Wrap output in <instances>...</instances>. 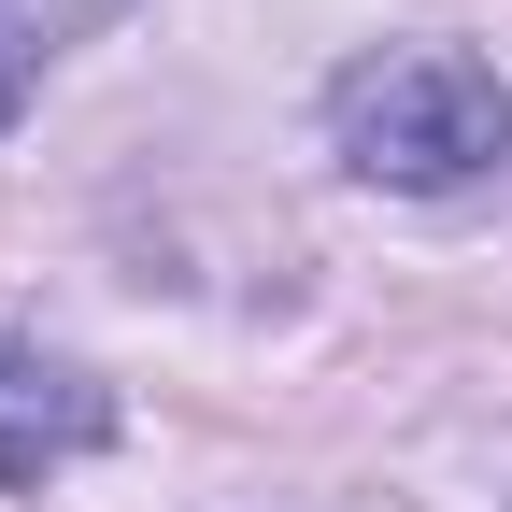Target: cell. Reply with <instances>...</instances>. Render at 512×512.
I'll return each mask as SVG.
<instances>
[{
  "label": "cell",
  "mask_w": 512,
  "mask_h": 512,
  "mask_svg": "<svg viewBox=\"0 0 512 512\" xmlns=\"http://www.w3.org/2000/svg\"><path fill=\"white\" fill-rule=\"evenodd\" d=\"M328 157L384 200H456L512 157V86L470 43H370L328 72Z\"/></svg>",
  "instance_id": "1"
},
{
  "label": "cell",
  "mask_w": 512,
  "mask_h": 512,
  "mask_svg": "<svg viewBox=\"0 0 512 512\" xmlns=\"http://www.w3.org/2000/svg\"><path fill=\"white\" fill-rule=\"evenodd\" d=\"M114 441V384L57 342H0V498H43Z\"/></svg>",
  "instance_id": "2"
},
{
  "label": "cell",
  "mask_w": 512,
  "mask_h": 512,
  "mask_svg": "<svg viewBox=\"0 0 512 512\" xmlns=\"http://www.w3.org/2000/svg\"><path fill=\"white\" fill-rule=\"evenodd\" d=\"M114 15H128V0H0V128H15V114L43 100V72L86 57Z\"/></svg>",
  "instance_id": "3"
}]
</instances>
